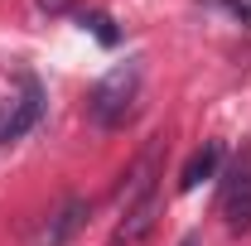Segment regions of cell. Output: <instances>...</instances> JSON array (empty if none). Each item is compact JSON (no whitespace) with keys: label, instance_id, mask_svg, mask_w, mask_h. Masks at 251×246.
Wrapping results in <instances>:
<instances>
[{"label":"cell","instance_id":"cell-6","mask_svg":"<svg viewBox=\"0 0 251 246\" xmlns=\"http://www.w3.org/2000/svg\"><path fill=\"white\" fill-rule=\"evenodd\" d=\"M155 222H159V193H150V198H140L135 208L121 213L116 232H111V246H140L150 232H155Z\"/></svg>","mask_w":251,"mask_h":246},{"label":"cell","instance_id":"cell-2","mask_svg":"<svg viewBox=\"0 0 251 246\" xmlns=\"http://www.w3.org/2000/svg\"><path fill=\"white\" fill-rule=\"evenodd\" d=\"M159 179H164V135H155L145 150L135 154V164L121 174V188H116V203L126 208H135L140 198H150V193H159Z\"/></svg>","mask_w":251,"mask_h":246},{"label":"cell","instance_id":"cell-8","mask_svg":"<svg viewBox=\"0 0 251 246\" xmlns=\"http://www.w3.org/2000/svg\"><path fill=\"white\" fill-rule=\"evenodd\" d=\"M77 20H82V29H92L97 39H101V44H106V49H111V44H116V39H121V34L111 29V20H106V15H97V10H82V15H77Z\"/></svg>","mask_w":251,"mask_h":246},{"label":"cell","instance_id":"cell-5","mask_svg":"<svg viewBox=\"0 0 251 246\" xmlns=\"http://www.w3.org/2000/svg\"><path fill=\"white\" fill-rule=\"evenodd\" d=\"M82 222H87V198H63L58 213L44 222V232L34 237V246H68L77 232H82Z\"/></svg>","mask_w":251,"mask_h":246},{"label":"cell","instance_id":"cell-7","mask_svg":"<svg viewBox=\"0 0 251 246\" xmlns=\"http://www.w3.org/2000/svg\"><path fill=\"white\" fill-rule=\"evenodd\" d=\"M222 164V145L218 140H208L203 150H193V159L184 164V174H179V193H193V188L203 184V179H213Z\"/></svg>","mask_w":251,"mask_h":246},{"label":"cell","instance_id":"cell-9","mask_svg":"<svg viewBox=\"0 0 251 246\" xmlns=\"http://www.w3.org/2000/svg\"><path fill=\"white\" fill-rule=\"evenodd\" d=\"M39 10H68V0H39Z\"/></svg>","mask_w":251,"mask_h":246},{"label":"cell","instance_id":"cell-1","mask_svg":"<svg viewBox=\"0 0 251 246\" xmlns=\"http://www.w3.org/2000/svg\"><path fill=\"white\" fill-rule=\"evenodd\" d=\"M135 92H140V68H135V63H116V68L92 87V97H87V116H92L101 130H111V125H121L126 116H130Z\"/></svg>","mask_w":251,"mask_h":246},{"label":"cell","instance_id":"cell-3","mask_svg":"<svg viewBox=\"0 0 251 246\" xmlns=\"http://www.w3.org/2000/svg\"><path fill=\"white\" fill-rule=\"evenodd\" d=\"M222 217H227V232H251V150H242L232 159V169L222 174Z\"/></svg>","mask_w":251,"mask_h":246},{"label":"cell","instance_id":"cell-4","mask_svg":"<svg viewBox=\"0 0 251 246\" xmlns=\"http://www.w3.org/2000/svg\"><path fill=\"white\" fill-rule=\"evenodd\" d=\"M39 116H44V87H39L34 77H25V92L0 111V145H10V140L29 135L34 125H39Z\"/></svg>","mask_w":251,"mask_h":246},{"label":"cell","instance_id":"cell-10","mask_svg":"<svg viewBox=\"0 0 251 246\" xmlns=\"http://www.w3.org/2000/svg\"><path fill=\"white\" fill-rule=\"evenodd\" d=\"M179 246H203V237H198V232H188V237H184Z\"/></svg>","mask_w":251,"mask_h":246}]
</instances>
